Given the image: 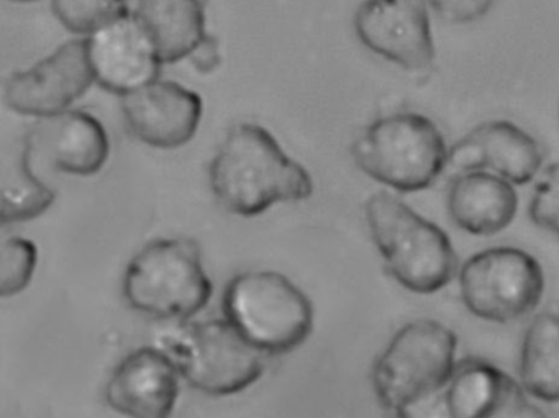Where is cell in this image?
Masks as SVG:
<instances>
[{
  "label": "cell",
  "instance_id": "cell-11",
  "mask_svg": "<svg viewBox=\"0 0 559 418\" xmlns=\"http://www.w3.org/2000/svg\"><path fill=\"white\" fill-rule=\"evenodd\" d=\"M86 45L94 80L109 93L122 97L159 80L165 63L135 12L94 32Z\"/></svg>",
  "mask_w": 559,
  "mask_h": 418
},
{
  "label": "cell",
  "instance_id": "cell-12",
  "mask_svg": "<svg viewBox=\"0 0 559 418\" xmlns=\"http://www.w3.org/2000/svg\"><path fill=\"white\" fill-rule=\"evenodd\" d=\"M130 132L152 148L176 150L201 126V96L173 81L156 80L120 97Z\"/></svg>",
  "mask_w": 559,
  "mask_h": 418
},
{
  "label": "cell",
  "instance_id": "cell-26",
  "mask_svg": "<svg viewBox=\"0 0 559 418\" xmlns=\"http://www.w3.org/2000/svg\"><path fill=\"white\" fill-rule=\"evenodd\" d=\"M448 165L453 166V168L460 172L483 169L484 163L479 145L467 135L466 139L457 142L456 145L451 148V152L448 153Z\"/></svg>",
  "mask_w": 559,
  "mask_h": 418
},
{
  "label": "cell",
  "instance_id": "cell-22",
  "mask_svg": "<svg viewBox=\"0 0 559 418\" xmlns=\"http://www.w3.org/2000/svg\"><path fill=\"white\" fill-rule=\"evenodd\" d=\"M38 250L27 238H8L0 251V294L14 297L24 292L37 270Z\"/></svg>",
  "mask_w": 559,
  "mask_h": 418
},
{
  "label": "cell",
  "instance_id": "cell-19",
  "mask_svg": "<svg viewBox=\"0 0 559 418\" xmlns=\"http://www.w3.org/2000/svg\"><path fill=\"white\" fill-rule=\"evenodd\" d=\"M520 381L533 397L559 402V313H539L526 329Z\"/></svg>",
  "mask_w": 559,
  "mask_h": 418
},
{
  "label": "cell",
  "instance_id": "cell-9",
  "mask_svg": "<svg viewBox=\"0 0 559 418\" xmlns=\"http://www.w3.org/2000/svg\"><path fill=\"white\" fill-rule=\"evenodd\" d=\"M94 83L86 38L71 40L31 70L12 74L4 99L14 112L41 119L70 109Z\"/></svg>",
  "mask_w": 559,
  "mask_h": 418
},
{
  "label": "cell",
  "instance_id": "cell-4",
  "mask_svg": "<svg viewBox=\"0 0 559 418\" xmlns=\"http://www.w3.org/2000/svg\"><path fill=\"white\" fill-rule=\"evenodd\" d=\"M214 286L199 244L169 238L146 244L127 266L123 294L132 309L158 320H189L211 300Z\"/></svg>",
  "mask_w": 559,
  "mask_h": 418
},
{
  "label": "cell",
  "instance_id": "cell-21",
  "mask_svg": "<svg viewBox=\"0 0 559 418\" xmlns=\"http://www.w3.org/2000/svg\"><path fill=\"white\" fill-rule=\"evenodd\" d=\"M51 12L71 34L86 35L129 14V0H51Z\"/></svg>",
  "mask_w": 559,
  "mask_h": 418
},
{
  "label": "cell",
  "instance_id": "cell-25",
  "mask_svg": "<svg viewBox=\"0 0 559 418\" xmlns=\"http://www.w3.org/2000/svg\"><path fill=\"white\" fill-rule=\"evenodd\" d=\"M189 63L201 74H212L222 64L221 41L212 35H205L201 44L191 51L188 57Z\"/></svg>",
  "mask_w": 559,
  "mask_h": 418
},
{
  "label": "cell",
  "instance_id": "cell-2",
  "mask_svg": "<svg viewBox=\"0 0 559 418\" xmlns=\"http://www.w3.org/2000/svg\"><path fill=\"white\" fill-rule=\"evenodd\" d=\"M365 211L372 240L401 286L411 292L435 294L451 283L457 260L441 228L389 192L372 194Z\"/></svg>",
  "mask_w": 559,
  "mask_h": 418
},
{
  "label": "cell",
  "instance_id": "cell-16",
  "mask_svg": "<svg viewBox=\"0 0 559 418\" xmlns=\"http://www.w3.org/2000/svg\"><path fill=\"white\" fill-rule=\"evenodd\" d=\"M516 208L519 198L512 182L483 169L461 172L448 191L450 217L467 234H499L512 224Z\"/></svg>",
  "mask_w": 559,
  "mask_h": 418
},
{
  "label": "cell",
  "instance_id": "cell-7",
  "mask_svg": "<svg viewBox=\"0 0 559 418\" xmlns=\"http://www.w3.org/2000/svg\"><path fill=\"white\" fill-rule=\"evenodd\" d=\"M162 348L189 385L214 397L238 394L264 372V353L227 319L179 326L162 336Z\"/></svg>",
  "mask_w": 559,
  "mask_h": 418
},
{
  "label": "cell",
  "instance_id": "cell-10",
  "mask_svg": "<svg viewBox=\"0 0 559 418\" xmlns=\"http://www.w3.org/2000/svg\"><path fill=\"white\" fill-rule=\"evenodd\" d=\"M425 0H365L356 11V37L372 53L407 71L433 64L435 44Z\"/></svg>",
  "mask_w": 559,
  "mask_h": 418
},
{
  "label": "cell",
  "instance_id": "cell-14",
  "mask_svg": "<svg viewBox=\"0 0 559 418\" xmlns=\"http://www.w3.org/2000/svg\"><path fill=\"white\" fill-rule=\"evenodd\" d=\"M178 365L165 348L130 353L110 375L107 404L127 417L165 418L175 410L179 395Z\"/></svg>",
  "mask_w": 559,
  "mask_h": 418
},
{
  "label": "cell",
  "instance_id": "cell-1",
  "mask_svg": "<svg viewBox=\"0 0 559 418\" xmlns=\"http://www.w3.org/2000/svg\"><path fill=\"white\" fill-rule=\"evenodd\" d=\"M209 179L218 204L240 217L264 214L281 202L306 201L313 192L309 171L254 123L228 132L212 159Z\"/></svg>",
  "mask_w": 559,
  "mask_h": 418
},
{
  "label": "cell",
  "instance_id": "cell-18",
  "mask_svg": "<svg viewBox=\"0 0 559 418\" xmlns=\"http://www.w3.org/2000/svg\"><path fill=\"white\" fill-rule=\"evenodd\" d=\"M469 136L479 145L484 168L492 169L512 184H526L542 168L538 143L513 123L506 120L487 122Z\"/></svg>",
  "mask_w": 559,
  "mask_h": 418
},
{
  "label": "cell",
  "instance_id": "cell-6",
  "mask_svg": "<svg viewBox=\"0 0 559 418\" xmlns=\"http://www.w3.org/2000/svg\"><path fill=\"white\" fill-rule=\"evenodd\" d=\"M352 155L369 178L401 192L430 188L448 165L440 130L418 114L376 120L353 143Z\"/></svg>",
  "mask_w": 559,
  "mask_h": 418
},
{
  "label": "cell",
  "instance_id": "cell-15",
  "mask_svg": "<svg viewBox=\"0 0 559 418\" xmlns=\"http://www.w3.org/2000/svg\"><path fill=\"white\" fill-rule=\"evenodd\" d=\"M447 385L444 404L450 417H543L526 401L519 382L489 362L461 361Z\"/></svg>",
  "mask_w": 559,
  "mask_h": 418
},
{
  "label": "cell",
  "instance_id": "cell-5",
  "mask_svg": "<svg viewBox=\"0 0 559 418\" xmlns=\"http://www.w3.org/2000/svg\"><path fill=\"white\" fill-rule=\"evenodd\" d=\"M457 339L443 323L415 320L395 333L374 368L379 404L405 417L418 402L448 384L454 371Z\"/></svg>",
  "mask_w": 559,
  "mask_h": 418
},
{
  "label": "cell",
  "instance_id": "cell-17",
  "mask_svg": "<svg viewBox=\"0 0 559 418\" xmlns=\"http://www.w3.org/2000/svg\"><path fill=\"white\" fill-rule=\"evenodd\" d=\"M133 12L165 64L188 60L207 35L201 0H139Z\"/></svg>",
  "mask_w": 559,
  "mask_h": 418
},
{
  "label": "cell",
  "instance_id": "cell-20",
  "mask_svg": "<svg viewBox=\"0 0 559 418\" xmlns=\"http://www.w3.org/2000/svg\"><path fill=\"white\" fill-rule=\"evenodd\" d=\"M57 194L35 175L31 156L22 146L21 158L14 169L2 176V224H19L44 215L55 204Z\"/></svg>",
  "mask_w": 559,
  "mask_h": 418
},
{
  "label": "cell",
  "instance_id": "cell-27",
  "mask_svg": "<svg viewBox=\"0 0 559 418\" xmlns=\"http://www.w3.org/2000/svg\"><path fill=\"white\" fill-rule=\"evenodd\" d=\"M12 2H35V0H12Z\"/></svg>",
  "mask_w": 559,
  "mask_h": 418
},
{
  "label": "cell",
  "instance_id": "cell-13",
  "mask_svg": "<svg viewBox=\"0 0 559 418\" xmlns=\"http://www.w3.org/2000/svg\"><path fill=\"white\" fill-rule=\"evenodd\" d=\"M32 162L41 159L71 176H94L109 158L110 143L103 123L81 110L68 109L41 117L24 143Z\"/></svg>",
  "mask_w": 559,
  "mask_h": 418
},
{
  "label": "cell",
  "instance_id": "cell-24",
  "mask_svg": "<svg viewBox=\"0 0 559 418\" xmlns=\"http://www.w3.org/2000/svg\"><path fill=\"white\" fill-rule=\"evenodd\" d=\"M441 19L453 24H469L483 19L493 0H425Z\"/></svg>",
  "mask_w": 559,
  "mask_h": 418
},
{
  "label": "cell",
  "instance_id": "cell-8",
  "mask_svg": "<svg viewBox=\"0 0 559 418\" xmlns=\"http://www.w3.org/2000/svg\"><path fill=\"white\" fill-rule=\"evenodd\" d=\"M460 289L464 306L474 315L489 322H513L538 306L545 292V274L526 251L489 248L463 264Z\"/></svg>",
  "mask_w": 559,
  "mask_h": 418
},
{
  "label": "cell",
  "instance_id": "cell-3",
  "mask_svg": "<svg viewBox=\"0 0 559 418\" xmlns=\"http://www.w3.org/2000/svg\"><path fill=\"white\" fill-rule=\"evenodd\" d=\"M225 319L264 355H283L302 345L313 329L309 297L276 271L238 274L224 290Z\"/></svg>",
  "mask_w": 559,
  "mask_h": 418
},
{
  "label": "cell",
  "instance_id": "cell-23",
  "mask_svg": "<svg viewBox=\"0 0 559 418\" xmlns=\"http://www.w3.org/2000/svg\"><path fill=\"white\" fill-rule=\"evenodd\" d=\"M530 218L559 237V163L549 165L536 181Z\"/></svg>",
  "mask_w": 559,
  "mask_h": 418
}]
</instances>
